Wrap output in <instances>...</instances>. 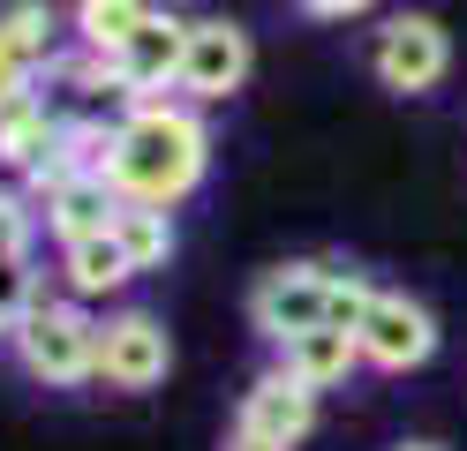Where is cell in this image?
Returning a JSON list of instances; mask_svg holds the SVG:
<instances>
[{
    "mask_svg": "<svg viewBox=\"0 0 467 451\" xmlns=\"http://www.w3.org/2000/svg\"><path fill=\"white\" fill-rule=\"evenodd\" d=\"M203 166H212V136H203V113L189 98H143V106H129L113 120L106 180L121 189V203L173 210L182 196H196Z\"/></svg>",
    "mask_w": 467,
    "mask_h": 451,
    "instance_id": "obj_1",
    "label": "cell"
},
{
    "mask_svg": "<svg viewBox=\"0 0 467 451\" xmlns=\"http://www.w3.org/2000/svg\"><path fill=\"white\" fill-rule=\"evenodd\" d=\"M8 346H16V361L38 384H61L68 391V384H91L99 376V316L83 309L76 293H38L31 309L16 316Z\"/></svg>",
    "mask_w": 467,
    "mask_h": 451,
    "instance_id": "obj_2",
    "label": "cell"
},
{
    "mask_svg": "<svg viewBox=\"0 0 467 451\" xmlns=\"http://www.w3.org/2000/svg\"><path fill=\"white\" fill-rule=\"evenodd\" d=\"M369 76L385 83V90H437L452 76V38H445V23L422 15V8H400L369 30Z\"/></svg>",
    "mask_w": 467,
    "mask_h": 451,
    "instance_id": "obj_3",
    "label": "cell"
},
{
    "mask_svg": "<svg viewBox=\"0 0 467 451\" xmlns=\"http://www.w3.org/2000/svg\"><path fill=\"white\" fill-rule=\"evenodd\" d=\"M332 323V263H279L249 286V331L256 339H302V331Z\"/></svg>",
    "mask_w": 467,
    "mask_h": 451,
    "instance_id": "obj_4",
    "label": "cell"
},
{
    "mask_svg": "<svg viewBox=\"0 0 467 451\" xmlns=\"http://www.w3.org/2000/svg\"><path fill=\"white\" fill-rule=\"evenodd\" d=\"M355 339H362V361H369V369L407 376V369H422V361L437 354V316L422 309L415 293L377 286L369 309H362V323H355Z\"/></svg>",
    "mask_w": 467,
    "mask_h": 451,
    "instance_id": "obj_5",
    "label": "cell"
},
{
    "mask_svg": "<svg viewBox=\"0 0 467 451\" xmlns=\"http://www.w3.org/2000/svg\"><path fill=\"white\" fill-rule=\"evenodd\" d=\"M173 369V339L151 309H121L99 323V376L113 391H159Z\"/></svg>",
    "mask_w": 467,
    "mask_h": 451,
    "instance_id": "obj_6",
    "label": "cell"
},
{
    "mask_svg": "<svg viewBox=\"0 0 467 451\" xmlns=\"http://www.w3.org/2000/svg\"><path fill=\"white\" fill-rule=\"evenodd\" d=\"M249 30L226 23V15H203L189 23V53H182V98L189 106H219L249 83Z\"/></svg>",
    "mask_w": 467,
    "mask_h": 451,
    "instance_id": "obj_7",
    "label": "cell"
},
{
    "mask_svg": "<svg viewBox=\"0 0 467 451\" xmlns=\"http://www.w3.org/2000/svg\"><path fill=\"white\" fill-rule=\"evenodd\" d=\"M182 53H189V23L151 8V23L136 30V38L113 53V83H121V98L143 106V98H166V90H182Z\"/></svg>",
    "mask_w": 467,
    "mask_h": 451,
    "instance_id": "obj_8",
    "label": "cell"
},
{
    "mask_svg": "<svg viewBox=\"0 0 467 451\" xmlns=\"http://www.w3.org/2000/svg\"><path fill=\"white\" fill-rule=\"evenodd\" d=\"M31 203H38V219H46V233L61 241V249L68 241H99L121 219V189H113L106 173H76V180H61V189H46Z\"/></svg>",
    "mask_w": 467,
    "mask_h": 451,
    "instance_id": "obj_9",
    "label": "cell"
},
{
    "mask_svg": "<svg viewBox=\"0 0 467 451\" xmlns=\"http://www.w3.org/2000/svg\"><path fill=\"white\" fill-rule=\"evenodd\" d=\"M234 421H249V429H265L279 444H302L317 429V391L302 376H286V369H265L242 391V414H234Z\"/></svg>",
    "mask_w": 467,
    "mask_h": 451,
    "instance_id": "obj_10",
    "label": "cell"
},
{
    "mask_svg": "<svg viewBox=\"0 0 467 451\" xmlns=\"http://www.w3.org/2000/svg\"><path fill=\"white\" fill-rule=\"evenodd\" d=\"M279 369L302 376L309 391H332V384H347V376L362 369V339H355V331H339V323H317V331H302V339L279 346Z\"/></svg>",
    "mask_w": 467,
    "mask_h": 451,
    "instance_id": "obj_11",
    "label": "cell"
},
{
    "mask_svg": "<svg viewBox=\"0 0 467 451\" xmlns=\"http://www.w3.org/2000/svg\"><path fill=\"white\" fill-rule=\"evenodd\" d=\"M61 279L76 301H99V293H121L129 279H143V271L129 263V249L113 233H99V241H68L61 249Z\"/></svg>",
    "mask_w": 467,
    "mask_h": 451,
    "instance_id": "obj_12",
    "label": "cell"
},
{
    "mask_svg": "<svg viewBox=\"0 0 467 451\" xmlns=\"http://www.w3.org/2000/svg\"><path fill=\"white\" fill-rule=\"evenodd\" d=\"M61 128H68V120L53 113L38 90H31V98H16L8 113H0V166H8V173H31L46 150L61 143Z\"/></svg>",
    "mask_w": 467,
    "mask_h": 451,
    "instance_id": "obj_13",
    "label": "cell"
},
{
    "mask_svg": "<svg viewBox=\"0 0 467 451\" xmlns=\"http://www.w3.org/2000/svg\"><path fill=\"white\" fill-rule=\"evenodd\" d=\"M151 23V0H76V46L83 53H121L136 30Z\"/></svg>",
    "mask_w": 467,
    "mask_h": 451,
    "instance_id": "obj_14",
    "label": "cell"
},
{
    "mask_svg": "<svg viewBox=\"0 0 467 451\" xmlns=\"http://www.w3.org/2000/svg\"><path fill=\"white\" fill-rule=\"evenodd\" d=\"M113 241L129 249L136 271H166V256H173V210H159V203H121Z\"/></svg>",
    "mask_w": 467,
    "mask_h": 451,
    "instance_id": "obj_15",
    "label": "cell"
},
{
    "mask_svg": "<svg viewBox=\"0 0 467 451\" xmlns=\"http://www.w3.org/2000/svg\"><path fill=\"white\" fill-rule=\"evenodd\" d=\"M0 30L46 68V60H53V30H61V23H53V0H0Z\"/></svg>",
    "mask_w": 467,
    "mask_h": 451,
    "instance_id": "obj_16",
    "label": "cell"
},
{
    "mask_svg": "<svg viewBox=\"0 0 467 451\" xmlns=\"http://www.w3.org/2000/svg\"><path fill=\"white\" fill-rule=\"evenodd\" d=\"M38 203L31 196H16V189H0V263H16V256H31V241H38Z\"/></svg>",
    "mask_w": 467,
    "mask_h": 451,
    "instance_id": "obj_17",
    "label": "cell"
},
{
    "mask_svg": "<svg viewBox=\"0 0 467 451\" xmlns=\"http://www.w3.org/2000/svg\"><path fill=\"white\" fill-rule=\"evenodd\" d=\"M31 83H38V60L23 53L8 30H0V113H8L16 98H31Z\"/></svg>",
    "mask_w": 467,
    "mask_h": 451,
    "instance_id": "obj_18",
    "label": "cell"
},
{
    "mask_svg": "<svg viewBox=\"0 0 467 451\" xmlns=\"http://www.w3.org/2000/svg\"><path fill=\"white\" fill-rule=\"evenodd\" d=\"M369 293H377V286L362 279V271H339V263H332V323H339V331H355V323H362Z\"/></svg>",
    "mask_w": 467,
    "mask_h": 451,
    "instance_id": "obj_19",
    "label": "cell"
},
{
    "mask_svg": "<svg viewBox=\"0 0 467 451\" xmlns=\"http://www.w3.org/2000/svg\"><path fill=\"white\" fill-rule=\"evenodd\" d=\"M46 286H38V271H31V256H16V263H0V316H23V309H31V301H38Z\"/></svg>",
    "mask_w": 467,
    "mask_h": 451,
    "instance_id": "obj_20",
    "label": "cell"
},
{
    "mask_svg": "<svg viewBox=\"0 0 467 451\" xmlns=\"http://www.w3.org/2000/svg\"><path fill=\"white\" fill-rule=\"evenodd\" d=\"M226 451H295V444H279V436H265V429H249V421H234V429H226Z\"/></svg>",
    "mask_w": 467,
    "mask_h": 451,
    "instance_id": "obj_21",
    "label": "cell"
},
{
    "mask_svg": "<svg viewBox=\"0 0 467 451\" xmlns=\"http://www.w3.org/2000/svg\"><path fill=\"white\" fill-rule=\"evenodd\" d=\"M362 8H377V0H302V15H317V23H347Z\"/></svg>",
    "mask_w": 467,
    "mask_h": 451,
    "instance_id": "obj_22",
    "label": "cell"
},
{
    "mask_svg": "<svg viewBox=\"0 0 467 451\" xmlns=\"http://www.w3.org/2000/svg\"><path fill=\"white\" fill-rule=\"evenodd\" d=\"M392 451H445V444H422V436H407V444H392Z\"/></svg>",
    "mask_w": 467,
    "mask_h": 451,
    "instance_id": "obj_23",
    "label": "cell"
},
{
    "mask_svg": "<svg viewBox=\"0 0 467 451\" xmlns=\"http://www.w3.org/2000/svg\"><path fill=\"white\" fill-rule=\"evenodd\" d=\"M8 331H16V323H8V316H0V339H8Z\"/></svg>",
    "mask_w": 467,
    "mask_h": 451,
    "instance_id": "obj_24",
    "label": "cell"
}]
</instances>
